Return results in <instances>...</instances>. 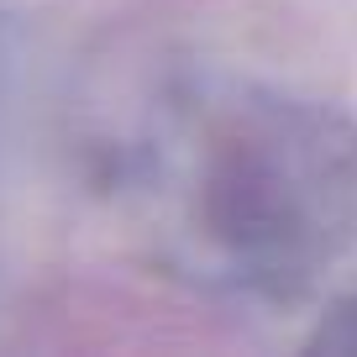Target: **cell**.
Masks as SVG:
<instances>
[{
    "label": "cell",
    "instance_id": "obj_1",
    "mask_svg": "<svg viewBox=\"0 0 357 357\" xmlns=\"http://www.w3.org/2000/svg\"><path fill=\"white\" fill-rule=\"evenodd\" d=\"M116 200L168 279L289 305L357 252V116L242 74H178L116 142Z\"/></svg>",
    "mask_w": 357,
    "mask_h": 357
},
{
    "label": "cell",
    "instance_id": "obj_2",
    "mask_svg": "<svg viewBox=\"0 0 357 357\" xmlns=\"http://www.w3.org/2000/svg\"><path fill=\"white\" fill-rule=\"evenodd\" d=\"M315 347H331V352H357V294H342L321 310L315 326Z\"/></svg>",
    "mask_w": 357,
    "mask_h": 357
}]
</instances>
